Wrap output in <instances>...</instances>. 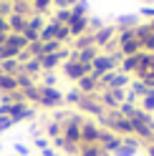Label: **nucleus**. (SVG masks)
Segmentation results:
<instances>
[{
  "instance_id": "12",
  "label": "nucleus",
  "mask_w": 154,
  "mask_h": 156,
  "mask_svg": "<svg viewBox=\"0 0 154 156\" xmlns=\"http://www.w3.org/2000/svg\"><path fill=\"white\" fill-rule=\"evenodd\" d=\"M18 91V83H15V76H8L0 71V93H13Z\"/></svg>"
},
{
  "instance_id": "15",
  "label": "nucleus",
  "mask_w": 154,
  "mask_h": 156,
  "mask_svg": "<svg viewBox=\"0 0 154 156\" xmlns=\"http://www.w3.org/2000/svg\"><path fill=\"white\" fill-rule=\"evenodd\" d=\"M101 146L99 144H81L79 146V156H101Z\"/></svg>"
},
{
  "instance_id": "4",
  "label": "nucleus",
  "mask_w": 154,
  "mask_h": 156,
  "mask_svg": "<svg viewBox=\"0 0 154 156\" xmlns=\"http://www.w3.org/2000/svg\"><path fill=\"white\" fill-rule=\"evenodd\" d=\"M13 119V123H20L25 119H33L35 116V108H31L25 101H18V103H10V113H8Z\"/></svg>"
},
{
  "instance_id": "5",
  "label": "nucleus",
  "mask_w": 154,
  "mask_h": 156,
  "mask_svg": "<svg viewBox=\"0 0 154 156\" xmlns=\"http://www.w3.org/2000/svg\"><path fill=\"white\" fill-rule=\"evenodd\" d=\"M99 131H101V126H96L94 121H83L81 123V144H99Z\"/></svg>"
},
{
  "instance_id": "1",
  "label": "nucleus",
  "mask_w": 154,
  "mask_h": 156,
  "mask_svg": "<svg viewBox=\"0 0 154 156\" xmlns=\"http://www.w3.org/2000/svg\"><path fill=\"white\" fill-rule=\"evenodd\" d=\"M121 139L124 136H119V133H114V131H109V129H101L99 131V146H101V151H106V154H114L121 146Z\"/></svg>"
},
{
  "instance_id": "29",
  "label": "nucleus",
  "mask_w": 154,
  "mask_h": 156,
  "mask_svg": "<svg viewBox=\"0 0 154 156\" xmlns=\"http://www.w3.org/2000/svg\"><path fill=\"white\" fill-rule=\"evenodd\" d=\"M152 144H154V139H152Z\"/></svg>"
},
{
  "instance_id": "23",
  "label": "nucleus",
  "mask_w": 154,
  "mask_h": 156,
  "mask_svg": "<svg viewBox=\"0 0 154 156\" xmlns=\"http://www.w3.org/2000/svg\"><path fill=\"white\" fill-rule=\"evenodd\" d=\"M41 156H58V151L56 149H46V151H41Z\"/></svg>"
},
{
  "instance_id": "21",
  "label": "nucleus",
  "mask_w": 154,
  "mask_h": 156,
  "mask_svg": "<svg viewBox=\"0 0 154 156\" xmlns=\"http://www.w3.org/2000/svg\"><path fill=\"white\" fill-rule=\"evenodd\" d=\"M15 154H18V156H31V151H28L25 144H15Z\"/></svg>"
},
{
  "instance_id": "26",
  "label": "nucleus",
  "mask_w": 154,
  "mask_h": 156,
  "mask_svg": "<svg viewBox=\"0 0 154 156\" xmlns=\"http://www.w3.org/2000/svg\"><path fill=\"white\" fill-rule=\"evenodd\" d=\"M5 43H8V33H0V48H3Z\"/></svg>"
},
{
  "instance_id": "3",
  "label": "nucleus",
  "mask_w": 154,
  "mask_h": 156,
  "mask_svg": "<svg viewBox=\"0 0 154 156\" xmlns=\"http://www.w3.org/2000/svg\"><path fill=\"white\" fill-rule=\"evenodd\" d=\"M63 73H66V78H71V81H79V78L91 73V66L89 63H79V61H66Z\"/></svg>"
},
{
  "instance_id": "24",
  "label": "nucleus",
  "mask_w": 154,
  "mask_h": 156,
  "mask_svg": "<svg viewBox=\"0 0 154 156\" xmlns=\"http://www.w3.org/2000/svg\"><path fill=\"white\" fill-rule=\"evenodd\" d=\"M53 83H56V78L48 73V76H46V81H43V86H53Z\"/></svg>"
},
{
  "instance_id": "20",
  "label": "nucleus",
  "mask_w": 154,
  "mask_h": 156,
  "mask_svg": "<svg viewBox=\"0 0 154 156\" xmlns=\"http://www.w3.org/2000/svg\"><path fill=\"white\" fill-rule=\"evenodd\" d=\"M109 38H111V30H109V28H106V30H101L99 35H96V38H94V43H99V45H104V43H106V41H109Z\"/></svg>"
},
{
  "instance_id": "25",
  "label": "nucleus",
  "mask_w": 154,
  "mask_h": 156,
  "mask_svg": "<svg viewBox=\"0 0 154 156\" xmlns=\"http://www.w3.org/2000/svg\"><path fill=\"white\" fill-rule=\"evenodd\" d=\"M144 151H147V156H154V144H147V146H144Z\"/></svg>"
},
{
  "instance_id": "10",
  "label": "nucleus",
  "mask_w": 154,
  "mask_h": 156,
  "mask_svg": "<svg viewBox=\"0 0 154 156\" xmlns=\"http://www.w3.org/2000/svg\"><path fill=\"white\" fill-rule=\"evenodd\" d=\"M5 20H8V30L10 33H23L25 25H28V18L25 15H15V13H10Z\"/></svg>"
},
{
  "instance_id": "9",
  "label": "nucleus",
  "mask_w": 154,
  "mask_h": 156,
  "mask_svg": "<svg viewBox=\"0 0 154 156\" xmlns=\"http://www.w3.org/2000/svg\"><path fill=\"white\" fill-rule=\"evenodd\" d=\"M79 91L83 93V96H91L96 88H99V78H96L94 73H89V76H83V78H79Z\"/></svg>"
},
{
  "instance_id": "2",
  "label": "nucleus",
  "mask_w": 154,
  "mask_h": 156,
  "mask_svg": "<svg viewBox=\"0 0 154 156\" xmlns=\"http://www.w3.org/2000/svg\"><path fill=\"white\" fill-rule=\"evenodd\" d=\"M63 103V93L53 86H41V103L38 106H46V108H56V106Z\"/></svg>"
},
{
  "instance_id": "19",
  "label": "nucleus",
  "mask_w": 154,
  "mask_h": 156,
  "mask_svg": "<svg viewBox=\"0 0 154 156\" xmlns=\"http://www.w3.org/2000/svg\"><path fill=\"white\" fill-rule=\"evenodd\" d=\"M13 119H10V116H0V133H5L8 129H13Z\"/></svg>"
},
{
  "instance_id": "7",
  "label": "nucleus",
  "mask_w": 154,
  "mask_h": 156,
  "mask_svg": "<svg viewBox=\"0 0 154 156\" xmlns=\"http://www.w3.org/2000/svg\"><path fill=\"white\" fill-rule=\"evenodd\" d=\"M79 108L86 111V113H94V116H104V106H101V101L91 98V96H83V98L79 101Z\"/></svg>"
},
{
  "instance_id": "6",
  "label": "nucleus",
  "mask_w": 154,
  "mask_h": 156,
  "mask_svg": "<svg viewBox=\"0 0 154 156\" xmlns=\"http://www.w3.org/2000/svg\"><path fill=\"white\" fill-rule=\"evenodd\" d=\"M114 68V58H109V55H96L94 61H91V73L99 78V76H104V73H109Z\"/></svg>"
},
{
  "instance_id": "16",
  "label": "nucleus",
  "mask_w": 154,
  "mask_h": 156,
  "mask_svg": "<svg viewBox=\"0 0 154 156\" xmlns=\"http://www.w3.org/2000/svg\"><path fill=\"white\" fill-rule=\"evenodd\" d=\"M31 5H33V10H35L38 15H43V13L48 10V8H51V5H53V0H33V3H31Z\"/></svg>"
},
{
  "instance_id": "28",
  "label": "nucleus",
  "mask_w": 154,
  "mask_h": 156,
  "mask_svg": "<svg viewBox=\"0 0 154 156\" xmlns=\"http://www.w3.org/2000/svg\"><path fill=\"white\" fill-rule=\"evenodd\" d=\"M101 156H111V154H106V151H104V154H101Z\"/></svg>"
},
{
  "instance_id": "27",
  "label": "nucleus",
  "mask_w": 154,
  "mask_h": 156,
  "mask_svg": "<svg viewBox=\"0 0 154 156\" xmlns=\"http://www.w3.org/2000/svg\"><path fill=\"white\" fill-rule=\"evenodd\" d=\"M144 15H154V8H144Z\"/></svg>"
},
{
  "instance_id": "17",
  "label": "nucleus",
  "mask_w": 154,
  "mask_h": 156,
  "mask_svg": "<svg viewBox=\"0 0 154 156\" xmlns=\"http://www.w3.org/2000/svg\"><path fill=\"white\" fill-rule=\"evenodd\" d=\"M35 149L38 151H46V149H51V139H48V136H35Z\"/></svg>"
},
{
  "instance_id": "22",
  "label": "nucleus",
  "mask_w": 154,
  "mask_h": 156,
  "mask_svg": "<svg viewBox=\"0 0 154 156\" xmlns=\"http://www.w3.org/2000/svg\"><path fill=\"white\" fill-rule=\"evenodd\" d=\"M0 33H10V30H8V20L3 15H0Z\"/></svg>"
},
{
  "instance_id": "14",
  "label": "nucleus",
  "mask_w": 154,
  "mask_h": 156,
  "mask_svg": "<svg viewBox=\"0 0 154 156\" xmlns=\"http://www.w3.org/2000/svg\"><path fill=\"white\" fill-rule=\"evenodd\" d=\"M61 133H63V123H61V121H56V119H53V121H48V123H46V136H48L51 141H53V139H58Z\"/></svg>"
},
{
  "instance_id": "13",
  "label": "nucleus",
  "mask_w": 154,
  "mask_h": 156,
  "mask_svg": "<svg viewBox=\"0 0 154 156\" xmlns=\"http://www.w3.org/2000/svg\"><path fill=\"white\" fill-rule=\"evenodd\" d=\"M41 71H43L41 68V58H28V61L23 63V73H28L31 78H35Z\"/></svg>"
},
{
  "instance_id": "8",
  "label": "nucleus",
  "mask_w": 154,
  "mask_h": 156,
  "mask_svg": "<svg viewBox=\"0 0 154 156\" xmlns=\"http://www.w3.org/2000/svg\"><path fill=\"white\" fill-rule=\"evenodd\" d=\"M139 41H137V35H134V33H124L121 35V51L124 53H127V55H137L139 53Z\"/></svg>"
},
{
  "instance_id": "11",
  "label": "nucleus",
  "mask_w": 154,
  "mask_h": 156,
  "mask_svg": "<svg viewBox=\"0 0 154 156\" xmlns=\"http://www.w3.org/2000/svg\"><path fill=\"white\" fill-rule=\"evenodd\" d=\"M0 71L8 73V76H18V73L23 71V66H20L18 58H8V61H0Z\"/></svg>"
},
{
  "instance_id": "18",
  "label": "nucleus",
  "mask_w": 154,
  "mask_h": 156,
  "mask_svg": "<svg viewBox=\"0 0 154 156\" xmlns=\"http://www.w3.org/2000/svg\"><path fill=\"white\" fill-rule=\"evenodd\" d=\"M81 98H83V93H81L79 88H76V91H71V93H66V96H63V101H66V103H76V106H79V101H81Z\"/></svg>"
}]
</instances>
